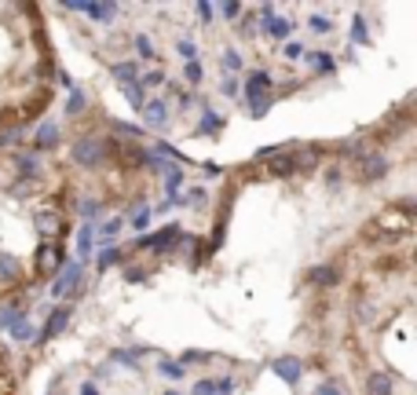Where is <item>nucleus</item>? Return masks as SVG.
Instances as JSON below:
<instances>
[{"instance_id":"nucleus-15","label":"nucleus","mask_w":417,"mask_h":395,"mask_svg":"<svg viewBox=\"0 0 417 395\" xmlns=\"http://www.w3.org/2000/svg\"><path fill=\"white\" fill-rule=\"evenodd\" d=\"M271 373H278V377H282L286 384H301V377H304V362L296 359V355H278L275 362H271Z\"/></svg>"},{"instance_id":"nucleus-10","label":"nucleus","mask_w":417,"mask_h":395,"mask_svg":"<svg viewBox=\"0 0 417 395\" xmlns=\"http://www.w3.org/2000/svg\"><path fill=\"white\" fill-rule=\"evenodd\" d=\"M139 114H143V125L154 128V132H165L168 125H173V117H168V103L165 99H147L139 106Z\"/></svg>"},{"instance_id":"nucleus-2","label":"nucleus","mask_w":417,"mask_h":395,"mask_svg":"<svg viewBox=\"0 0 417 395\" xmlns=\"http://www.w3.org/2000/svg\"><path fill=\"white\" fill-rule=\"evenodd\" d=\"M70 157L81 168H103L110 162V140L106 136H77L70 143Z\"/></svg>"},{"instance_id":"nucleus-5","label":"nucleus","mask_w":417,"mask_h":395,"mask_svg":"<svg viewBox=\"0 0 417 395\" xmlns=\"http://www.w3.org/2000/svg\"><path fill=\"white\" fill-rule=\"evenodd\" d=\"M84 293V268L73 256H66V264H62V271L55 275V282H51V296H81Z\"/></svg>"},{"instance_id":"nucleus-57","label":"nucleus","mask_w":417,"mask_h":395,"mask_svg":"<svg viewBox=\"0 0 417 395\" xmlns=\"http://www.w3.org/2000/svg\"><path fill=\"white\" fill-rule=\"evenodd\" d=\"M165 395H179V392H176V388H168V392H165Z\"/></svg>"},{"instance_id":"nucleus-18","label":"nucleus","mask_w":417,"mask_h":395,"mask_svg":"<svg viewBox=\"0 0 417 395\" xmlns=\"http://www.w3.org/2000/svg\"><path fill=\"white\" fill-rule=\"evenodd\" d=\"M110 77L117 81V88H121V84L139 81V62L136 59H117V62H110Z\"/></svg>"},{"instance_id":"nucleus-33","label":"nucleus","mask_w":417,"mask_h":395,"mask_svg":"<svg viewBox=\"0 0 417 395\" xmlns=\"http://www.w3.org/2000/svg\"><path fill=\"white\" fill-rule=\"evenodd\" d=\"M125 220H132V227L143 231L147 223H151V205H132V209L125 212Z\"/></svg>"},{"instance_id":"nucleus-42","label":"nucleus","mask_w":417,"mask_h":395,"mask_svg":"<svg viewBox=\"0 0 417 395\" xmlns=\"http://www.w3.org/2000/svg\"><path fill=\"white\" fill-rule=\"evenodd\" d=\"M114 132L117 136H128L132 143H139V136H143V128L139 125H128V121H114Z\"/></svg>"},{"instance_id":"nucleus-45","label":"nucleus","mask_w":417,"mask_h":395,"mask_svg":"<svg viewBox=\"0 0 417 395\" xmlns=\"http://www.w3.org/2000/svg\"><path fill=\"white\" fill-rule=\"evenodd\" d=\"M351 40H355V44H370V29H366V23H362V18H355V23H351Z\"/></svg>"},{"instance_id":"nucleus-47","label":"nucleus","mask_w":417,"mask_h":395,"mask_svg":"<svg viewBox=\"0 0 417 395\" xmlns=\"http://www.w3.org/2000/svg\"><path fill=\"white\" fill-rule=\"evenodd\" d=\"M307 26H312V34H318V37H326V34H329V29H333V23H329V18H326V15H315V18H312V23H307Z\"/></svg>"},{"instance_id":"nucleus-26","label":"nucleus","mask_w":417,"mask_h":395,"mask_svg":"<svg viewBox=\"0 0 417 395\" xmlns=\"http://www.w3.org/2000/svg\"><path fill=\"white\" fill-rule=\"evenodd\" d=\"M121 260H125V253H121V249H110V245H106V249L95 253V275L106 271V268H117Z\"/></svg>"},{"instance_id":"nucleus-12","label":"nucleus","mask_w":417,"mask_h":395,"mask_svg":"<svg viewBox=\"0 0 417 395\" xmlns=\"http://www.w3.org/2000/svg\"><path fill=\"white\" fill-rule=\"evenodd\" d=\"M267 173H271L275 179L296 176V154H293V146H282L275 157H267Z\"/></svg>"},{"instance_id":"nucleus-54","label":"nucleus","mask_w":417,"mask_h":395,"mask_svg":"<svg viewBox=\"0 0 417 395\" xmlns=\"http://www.w3.org/2000/svg\"><path fill=\"white\" fill-rule=\"evenodd\" d=\"M125 279H128V282H143V279H147V271H143V268H128V271H125Z\"/></svg>"},{"instance_id":"nucleus-43","label":"nucleus","mask_w":417,"mask_h":395,"mask_svg":"<svg viewBox=\"0 0 417 395\" xmlns=\"http://www.w3.org/2000/svg\"><path fill=\"white\" fill-rule=\"evenodd\" d=\"M304 55H307L304 40H290V44H286V59L290 62H304Z\"/></svg>"},{"instance_id":"nucleus-39","label":"nucleus","mask_w":417,"mask_h":395,"mask_svg":"<svg viewBox=\"0 0 417 395\" xmlns=\"http://www.w3.org/2000/svg\"><path fill=\"white\" fill-rule=\"evenodd\" d=\"M184 77L190 88H198L201 81H205V70H201V62H184Z\"/></svg>"},{"instance_id":"nucleus-8","label":"nucleus","mask_w":417,"mask_h":395,"mask_svg":"<svg viewBox=\"0 0 417 395\" xmlns=\"http://www.w3.org/2000/svg\"><path fill=\"white\" fill-rule=\"evenodd\" d=\"M351 165H355V179H359V183H377V179L388 176V157H384L381 151L362 154L359 162H351Z\"/></svg>"},{"instance_id":"nucleus-49","label":"nucleus","mask_w":417,"mask_h":395,"mask_svg":"<svg viewBox=\"0 0 417 395\" xmlns=\"http://www.w3.org/2000/svg\"><path fill=\"white\" fill-rule=\"evenodd\" d=\"M194 12H198V18H201V23H205V26L212 23V18H216V8H212L209 0H201V4L194 8Z\"/></svg>"},{"instance_id":"nucleus-50","label":"nucleus","mask_w":417,"mask_h":395,"mask_svg":"<svg viewBox=\"0 0 417 395\" xmlns=\"http://www.w3.org/2000/svg\"><path fill=\"white\" fill-rule=\"evenodd\" d=\"M190 395H216V381H194Z\"/></svg>"},{"instance_id":"nucleus-51","label":"nucleus","mask_w":417,"mask_h":395,"mask_svg":"<svg viewBox=\"0 0 417 395\" xmlns=\"http://www.w3.org/2000/svg\"><path fill=\"white\" fill-rule=\"evenodd\" d=\"M234 388H238V377H223V381H216V395H231Z\"/></svg>"},{"instance_id":"nucleus-16","label":"nucleus","mask_w":417,"mask_h":395,"mask_svg":"<svg viewBox=\"0 0 417 395\" xmlns=\"http://www.w3.org/2000/svg\"><path fill=\"white\" fill-rule=\"evenodd\" d=\"M304 282L312 285V290H329V285L340 282V271L333 268V264H318V268H312L304 275Z\"/></svg>"},{"instance_id":"nucleus-40","label":"nucleus","mask_w":417,"mask_h":395,"mask_svg":"<svg viewBox=\"0 0 417 395\" xmlns=\"http://www.w3.org/2000/svg\"><path fill=\"white\" fill-rule=\"evenodd\" d=\"M205 201H209V194H205V190H201V187H190V190H187V198H179V205L201 209V205H205Z\"/></svg>"},{"instance_id":"nucleus-23","label":"nucleus","mask_w":417,"mask_h":395,"mask_svg":"<svg viewBox=\"0 0 417 395\" xmlns=\"http://www.w3.org/2000/svg\"><path fill=\"white\" fill-rule=\"evenodd\" d=\"M220 66H223L227 77H238V73L245 70V55L238 48H227V51H220Z\"/></svg>"},{"instance_id":"nucleus-21","label":"nucleus","mask_w":417,"mask_h":395,"mask_svg":"<svg viewBox=\"0 0 417 395\" xmlns=\"http://www.w3.org/2000/svg\"><path fill=\"white\" fill-rule=\"evenodd\" d=\"M77 212L84 216V223H92V227H99V220L106 216V205L99 198H81V205H77Z\"/></svg>"},{"instance_id":"nucleus-20","label":"nucleus","mask_w":417,"mask_h":395,"mask_svg":"<svg viewBox=\"0 0 417 395\" xmlns=\"http://www.w3.org/2000/svg\"><path fill=\"white\" fill-rule=\"evenodd\" d=\"M154 370H157V377H165V381H173V384L187 377V366H179L176 359H165V355H157Z\"/></svg>"},{"instance_id":"nucleus-17","label":"nucleus","mask_w":417,"mask_h":395,"mask_svg":"<svg viewBox=\"0 0 417 395\" xmlns=\"http://www.w3.org/2000/svg\"><path fill=\"white\" fill-rule=\"evenodd\" d=\"M165 179V190H168V198L165 201H173V205H179V190H184V183H187V173H184V165H168V173L162 176Z\"/></svg>"},{"instance_id":"nucleus-7","label":"nucleus","mask_w":417,"mask_h":395,"mask_svg":"<svg viewBox=\"0 0 417 395\" xmlns=\"http://www.w3.org/2000/svg\"><path fill=\"white\" fill-rule=\"evenodd\" d=\"M179 234H184V227H179V223H165V227L154 231V234H139L136 245H139V249H154L157 256H168Z\"/></svg>"},{"instance_id":"nucleus-13","label":"nucleus","mask_w":417,"mask_h":395,"mask_svg":"<svg viewBox=\"0 0 417 395\" xmlns=\"http://www.w3.org/2000/svg\"><path fill=\"white\" fill-rule=\"evenodd\" d=\"M66 326H70V307H55V311H48L45 329H40L37 344H48V340H55L59 333H66Z\"/></svg>"},{"instance_id":"nucleus-48","label":"nucleus","mask_w":417,"mask_h":395,"mask_svg":"<svg viewBox=\"0 0 417 395\" xmlns=\"http://www.w3.org/2000/svg\"><path fill=\"white\" fill-rule=\"evenodd\" d=\"M216 12L227 18V23H238V18H242V4H220Z\"/></svg>"},{"instance_id":"nucleus-52","label":"nucleus","mask_w":417,"mask_h":395,"mask_svg":"<svg viewBox=\"0 0 417 395\" xmlns=\"http://www.w3.org/2000/svg\"><path fill=\"white\" fill-rule=\"evenodd\" d=\"M312 395H340V388H337L333 381H323V384H318V388H315Z\"/></svg>"},{"instance_id":"nucleus-25","label":"nucleus","mask_w":417,"mask_h":395,"mask_svg":"<svg viewBox=\"0 0 417 395\" xmlns=\"http://www.w3.org/2000/svg\"><path fill=\"white\" fill-rule=\"evenodd\" d=\"M366 392L370 395H395V381L388 373H370L366 377Z\"/></svg>"},{"instance_id":"nucleus-38","label":"nucleus","mask_w":417,"mask_h":395,"mask_svg":"<svg viewBox=\"0 0 417 395\" xmlns=\"http://www.w3.org/2000/svg\"><path fill=\"white\" fill-rule=\"evenodd\" d=\"M121 95H125V99H128V103H132V106H136V110H139V106H143V103H147V92H143V88H139V84H136V81H132V84H121Z\"/></svg>"},{"instance_id":"nucleus-53","label":"nucleus","mask_w":417,"mask_h":395,"mask_svg":"<svg viewBox=\"0 0 417 395\" xmlns=\"http://www.w3.org/2000/svg\"><path fill=\"white\" fill-rule=\"evenodd\" d=\"M55 77H59V88H66V92H73V88H77V84H73V77H70V70H59Z\"/></svg>"},{"instance_id":"nucleus-11","label":"nucleus","mask_w":417,"mask_h":395,"mask_svg":"<svg viewBox=\"0 0 417 395\" xmlns=\"http://www.w3.org/2000/svg\"><path fill=\"white\" fill-rule=\"evenodd\" d=\"M66 12H81V15H88L92 23H114L125 8L121 4H66Z\"/></svg>"},{"instance_id":"nucleus-6","label":"nucleus","mask_w":417,"mask_h":395,"mask_svg":"<svg viewBox=\"0 0 417 395\" xmlns=\"http://www.w3.org/2000/svg\"><path fill=\"white\" fill-rule=\"evenodd\" d=\"M256 26H260L256 34H264L271 40H286V37H293V29H296L293 18L275 15V4H260V23H256Z\"/></svg>"},{"instance_id":"nucleus-32","label":"nucleus","mask_w":417,"mask_h":395,"mask_svg":"<svg viewBox=\"0 0 417 395\" xmlns=\"http://www.w3.org/2000/svg\"><path fill=\"white\" fill-rule=\"evenodd\" d=\"M84 106H88V95H84L81 88H73V92L66 95V117H77V114H84Z\"/></svg>"},{"instance_id":"nucleus-37","label":"nucleus","mask_w":417,"mask_h":395,"mask_svg":"<svg viewBox=\"0 0 417 395\" xmlns=\"http://www.w3.org/2000/svg\"><path fill=\"white\" fill-rule=\"evenodd\" d=\"M355 318L359 322H373V318H377V304L366 301V296H359L355 301Z\"/></svg>"},{"instance_id":"nucleus-44","label":"nucleus","mask_w":417,"mask_h":395,"mask_svg":"<svg viewBox=\"0 0 417 395\" xmlns=\"http://www.w3.org/2000/svg\"><path fill=\"white\" fill-rule=\"evenodd\" d=\"M220 95H227V99H238V95H242L238 77H223V81H220Z\"/></svg>"},{"instance_id":"nucleus-35","label":"nucleus","mask_w":417,"mask_h":395,"mask_svg":"<svg viewBox=\"0 0 417 395\" xmlns=\"http://www.w3.org/2000/svg\"><path fill=\"white\" fill-rule=\"evenodd\" d=\"M132 44H136V51H139V59H147V62H151V59H157V44H154L151 37H143V34H139V37H132Z\"/></svg>"},{"instance_id":"nucleus-4","label":"nucleus","mask_w":417,"mask_h":395,"mask_svg":"<svg viewBox=\"0 0 417 395\" xmlns=\"http://www.w3.org/2000/svg\"><path fill=\"white\" fill-rule=\"evenodd\" d=\"M34 227H37V234L45 242H59L62 234H70V220H66V212H62V209L45 205V209L34 212Z\"/></svg>"},{"instance_id":"nucleus-29","label":"nucleus","mask_w":417,"mask_h":395,"mask_svg":"<svg viewBox=\"0 0 417 395\" xmlns=\"http://www.w3.org/2000/svg\"><path fill=\"white\" fill-rule=\"evenodd\" d=\"M373 146L366 140H348V143H340V157H351V162H359L362 154H370Z\"/></svg>"},{"instance_id":"nucleus-31","label":"nucleus","mask_w":417,"mask_h":395,"mask_svg":"<svg viewBox=\"0 0 417 395\" xmlns=\"http://www.w3.org/2000/svg\"><path fill=\"white\" fill-rule=\"evenodd\" d=\"M8 194H12V198H29V194H37V179L18 176L15 183H8Z\"/></svg>"},{"instance_id":"nucleus-19","label":"nucleus","mask_w":417,"mask_h":395,"mask_svg":"<svg viewBox=\"0 0 417 395\" xmlns=\"http://www.w3.org/2000/svg\"><path fill=\"white\" fill-rule=\"evenodd\" d=\"M77 264H81V268H84V264H88L92 260V253H95V227H92V223H81V227H77Z\"/></svg>"},{"instance_id":"nucleus-22","label":"nucleus","mask_w":417,"mask_h":395,"mask_svg":"<svg viewBox=\"0 0 417 395\" xmlns=\"http://www.w3.org/2000/svg\"><path fill=\"white\" fill-rule=\"evenodd\" d=\"M8 337H12V340H18V344H23V340H34V337H37L34 318H29V315L23 311V315H18L15 322H12V329H8Z\"/></svg>"},{"instance_id":"nucleus-58","label":"nucleus","mask_w":417,"mask_h":395,"mask_svg":"<svg viewBox=\"0 0 417 395\" xmlns=\"http://www.w3.org/2000/svg\"><path fill=\"white\" fill-rule=\"evenodd\" d=\"M0 121H4V110H0Z\"/></svg>"},{"instance_id":"nucleus-55","label":"nucleus","mask_w":417,"mask_h":395,"mask_svg":"<svg viewBox=\"0 0 417 395\" xmlns=\"http://www.w3.org/2000/svg\"><path fill=\"white\" fill-rule=\"evenodd\" d=\"M220 173H223V168H220V165H212V162H209V165H205V173H201V176H205V179H216V176H220Z\"/></svg>"},{"instance_id":"nucleus-14","label":"nucleus","mask_w":417,"mask_h":395,"mask_svg":"<svg viewBox=\"0 0 417 395\" xmlns=\"http://www.w3.org/2000/svg\"><path fill=\"white\" fill-rule=\"evenodd\" d=\"M223 128H227V117L216 114L209 103H205V106H198V125H194V132H198V136H220Z\"/></svg>"},{"instance_id":"nucleus-30","label":"nucleus","mask_w":417,"mask_h":395,"mask_svg":"<svg viewBox=\"0 0 417 395\" xmlns=\"http://www.w3.org/2000/svg\"><path fill=\"white\" fill-rule=\"evenodd\" d=\"M18 143H23V125L0 128V151H15Z\"/></svg>"},{"instance_id":"nucleus-56","label":"nucleus","mask_w":417,"mask_h":395,"mask_svg":"<svg viewBox=\"0 0 417 395\" xmlns=\"http://www.w3.org/2000/svg\"><path fill=\"white\" fill-rule=\"evenodd\" d=\"M81 395H99V384H92V381L81 384Z\"/></svg>"},{"instance_id":"nucleus-36","label":"nucleus","mask_w":417,"mask_h":395,"mask_svg":"<svg viewBox=\"0 0 417 395\" xmlns=\"http://www.w3.org/2000/svg\"><path fill=\"white\" fill-rule=\"evenodd\" d=\"M176 55L184 59V62H198V44L190 37H179L176 40Z\"/></svg>"},{"instance_id":"nucleus-46","label":"nucleus","mask_w":417,"mask_h":395,"mask_svg":"<svg viewBox=\"0 0 417 395\" xmlns=\"http://www.w3.org/2000/svg\"><path fill=\"white\" fill-rule=\"evenodd\" d=\"M0 279H18V264L12 260V256H0Z\"/></svg>"},{"instance_id":"nucleus-34","label":"nucleus","mask_w":417,"mask_h":395,"mask_svg":"<svg viewBox=\"0 0 417 395\" xmlns=\"http://www.w3.org/2000/svg\"><path fill=\"white\" fill-rule=\"evenodd\" d=\"M234 34H238L242 40H253V37H256V15H253V12H249V15L242 12V18L234 23Z\"/></svg>"},{"instance_id":"nucleus-3","label":"nucleus","mask_w":417,"mask_h":395,"mask_svg":"<svg viewBox=\"0 0 417 395\" xmlns=\"http://www.w3.org/2000/svg\"><path fill=\"white\" fill-rule=\"evenodd\" d=\"M66 264V249L59 242H40L37 253H34V275L37 279H55Z\"/></svg>"},{"instance_id":"nucleus-9","label":"nucleus","mask_w":417,"mask_h":395,"mask_svg":"<svg viewBox=\"0 0 417 395\" xmlns=\"http://www.w3.org/2000/svg\"><path fill=\"white\" fill-rule=\"evenodd\" d=\"M59 143H62V132H59L55 121H40L34 128V136H29V151L34 154H48V151H55Z\"/></svg>"},{"instance_id":"nucleus-24","label":"nucleus","mask_w":417,"mask_h":395,"mask_svg":"<svg viewBox=\"0 0 417 395\" xmlns=\"http://www.w3.org/2000/svg\"><path fill=\"white\" fill-rule=\"evenodd\" d=\"M307 66H315V73H337V59L329 51H307L304 55Z\"/></svg>"},{"instance_id":"nucleus-41","label":"nucleus","mask_w":417,"mask_h":395,"mask_svg":"<svg viewBox=\"0 0 417 395\" xmlns=\"http://www.w3.org/2000/svg\"><path fill=\"white\" fill-rule=\"evenodd\" d=\"M323 179H326V187H340V183H344V168H340V165H326L323 168Z\"/></svg>"},{"instance_id":"nucleus-1","label":"nucleus","mask_w":417,"mask_h":395,"mask_svg":"<svg viewBox=\"0 0 417 395\" xmlns=\"http://www.w3.org/2000/svg\"><path fill=\"white\" fill-rule=\"evenodd\" d=\"M238 84H242V95H238V99H245V106H249L253 117H264L267 110H271V103H275L271 84H275V81H271V73H267V70H249Z\"/></svg>"},{"instance_id":"nucleus-28","label":"nucleus","mask_w":417,"mask_h":395,"mask_svg":"<svg viewBox=\"0 0 417 395\" xmlns=\"http://www.w3.org/2000/svg\"><path fill=\"white\" fill-rule=\"evenodd\" d=\"M121 227H125V216H110L106 223L95 227V234H99V242H114L117 234H121Z\"/></svg>"},{"instance_id":"nucleus-27","label":"nucleus","mask_w":417,"mask_h":395,"mask_svg":"<svg viewBox=\"0 0 417 395\" xmlns=\"http://www.w3.org/2000/svg\"><path fill=\"white\" fill-rule=\"evenodd\" d=\"M168 81V73L162 70V66H154V70H143V73H139V88H143V92H151V88H162V84Z\"/></svg>"}]
</instances>
